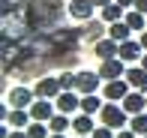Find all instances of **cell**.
I'll list each match as a JSON object with an SVG mask.
<instances>
[{"mask_svg":"<svg viewBox=\"0 0 147 138\" xmlns=\"http://www.w3.org/2000/svg\"><path fill=\"white\" fill-rule=\"evenodd\" d=\"M129 111L123 108L120 102H111L108 99V105H102V111H99V120L105 123V126H111V129H123V126H129Z\"/></svg>","mask_w":147,"mask_h":138,"instance_id":"obj_1","label":"cell"},{"mask_svg":"<svg viewBox=\"0 0 147 138\" xmlns=\"http://www.w3.org/2000/svg\"><path fill=\"white\" fill-rule=\"evenodd\" d=\"M99 75H102V81L123 78L126 75V60H123V57H108V60H102V63H99Z\"/></svg>","mask_w":147,"mask_h":138,"instance_id":"obj_2","label":"cell"},{"mask_svg":"<svg viewBox=\"0 0 147 138\" xmlns=\"http://www.w3.org/2000/svg\"><path fill=\"white\" fill-rule=\"evenodd\" d=\"M33 90H36V96H42V99H57V96L63 93V84H60V78H39V81L33 84Z\"/></svg>","mask_w":147,"mask_h":138,"instance_id":"obj_3","label":"cell"},{"mask_svg":"<svg viewBox=\"0 0 147 138\" xmlns=\"http://www.w3.org/2000/svg\"><path fill=\"white\" fill-rule=\"evenodd\" d=\"M33 102H36V90H30V87H12L9 90V105L12 108H30Z\"/></svg>","mask_w":147,"mask_h":138,"instance_id":"obj_4","label":"cell"},{"mask_svg":"<svg viewBox=\"0 0 147 138\" xmlns=\"http://www.w3.org/2000/svg\"><path fill=\"white\" fill-rule=\"evenodd\" d=\"M129 87H132V84L126 81V75H123V78H114V81L105 84V99H111V102H123L126 93H129Z\"/></svg>","mask_w":147,"mask_h":138,"instance_id":"obj_5","label":"cell"},{"mask_svg":"<svg viewBox=\"0 0 147 138\" xmlns=\"http://www.w3.org/2000/svg\"><path fill=\"white\" fill-rule=\"evenodd\" d=\"M57 111H63V114H72L75 108H81V93L78 90H63V93L54 99Z\"/></svg>","mask_w":147,"mask_h":138,"instance_id":"obj_6","label":"cell"},{"mask_svg":"<svg viewBox=\"0 0 147 138\" xmlns=\"http://www.w3.org/2000/svg\"><path fill=\"white\" fill-rule=\"evenodd\" d=\"M66 9H69V15L75 18V21H90V18H93V9H96V3H93V0H72Z\"/></svg>","mask_w":147,"mask_h":138,"instance_id":"obj_7","label":"cell"},{"mask_svg":"<svg viewBox=\"0 0 147 138\" xmlns=\"http://www.w3.org/2000/svg\"><path fill=\"white\" fill-rule=\"evenodd\" d=\"M54 99H42V96H36V102L30 105V114H33V120H42V123H48L51 117H54V108L57 105H51Z\"/></svg>","mask_w":147,"mask_h":138,"instance_id":"obj_8","label":"cell"},{"mask_svg":"<svg viewBox=\"0 0 147 138\" xmlns=\"http://www.w3.org/2000/svg\"><path fill=\"white\" fill-rule=\"evenodd\" d=\"M93 51H96V57H102V60H108V57H120V42L111 36L99 39V42H93Z\"/></svg>","mask_w":147,"mask_h":138,"instance_id":"obj_9","label":"cell"},{"mask_svg":"<svg viewBox=\"0 0 147 138\" xmlns=\"http://www.w3.org/2000/svg\"><path fill=\"white\" fill-rule=\"evenodd\" d=\"M120 57H123L126 63H135V60H141L144 57V45H141V39H126V42H120Z\"/></svg>","mask_w":147,"mask_h":138,"instance_id":"obj_10","label":"cell"},{"mask_svg":"<svg viewBox=\"0 0 147 138\" xmlns=\"http://www.w3.org/2000/svg\"><path fill=\"white\" fill-rule=\"evenodd\" d=\"M99 81H102V75L99 72H78V93H96V87H99Z\"/></svg>","mask_w":147,"mask_h":138,"instance_id":"obj_11","label":"cell"},{"mask_svg":"<svg viewBox=\"0 0 147 138\" xmlns=\"http://www.w3.org/2000/svg\"><path fill=\"white\" fill-rule=\"evenodd\" d=\"M6 123H9L12 129H27L33 123V114H30V108H12L9 117H6Z\"/></svg>","mask_w":147,"mask_h":138,"instance_id":"obj_12","label":"cell"},{"mask_svg":"<svg viewBox=\"0 0 147 138\" xmlns=\"http://www.w3.org/2000/svg\"><path fill=\"white\" fill-rule=\"evenodd\" d=\"M84 39H87V42L93 45V42H99V39H105L108 36V30H105V24L102 21H96V18H90V21H84Z\"/></svg>","mask_w":147,"mask_h":138,"instance_id":"obj_13","label":"cell"},{"mask_svg":"<svg viewBox=\"0 0 147 138\" xmlns=\"http://www.w3.org/2000/svg\"><path fill=\"white\" fill-rule=\"evenodd\" d=\"M126 81L132 84V90H144L147 93V69L138 63V66H132V69H126Z\"/></svg>","mask_w":147,"mask_h":138,"instance_id":"obj_14","label":"cell"},{"mask_svg":"<svg viewBox=\"0 0 147 138\" xmlns=\"http://www.w3.org/2000/svg\"><path fill=\"white\" fill-rule=\"evenodd\" d=\"M72 129H75L78 135H93V129H96V123H93V114H75L72 117Z\"/></svg>","mask_w":147,"mask_h":138,"instance_id":"obj_15","label":"cell"},{"mask_svg":"<svg viewBox=\"0 0 147 138\" xmlns=\"http://www.w3.org/2000/svg\"><path fill=\"white\" fill-rule=\"evenodd\" d=\"M129 33H135V30H132L126 21H111V24H108V36L117 39V42H126V39H129Z\"/></svg>","mask_w":147,"mask_h":138,"instance_id":"obj_16","label":"cell"},{"mask_svg":"<svg viewBox=\"0 0 147 138\" xmlns=\"http://www.w3.org/2000/svg\"><path fill=\"white\" fill-rule=\"evenodd\" d=\"M48 129L51 132H66V129H72V117L63 114V111H57V114L48 120Z\"/></svg>","mask_w":147,"mask_h":138,"instance_id":"obj_17","label":"cell"},{"mask_svg":"<svg viewBox=\"0 0 147 138\" xmlns=\"http://www.w3.org/2000/svg\"><path fill=\"white\" fill-rule=\"evenodd\" d=\"M123 21H126V24H129V27L138 33V30H144L147 15H144V12H138V9H126V18H123Z\"/></svg>","mask_w":147,"mask_h":138,"instance_id":"obj_18","label":"cell"},{"mask_svg":"<svg viewBox=\"0 0 147 138\" xmlns=\"http://www.w3.org/2000/svg\"><path fill=\"white\" fill-rule=\"evenodd\" d=\"M81 111H84V114H96V111H102V99H99L96 93H84L81 96Z\"/></svg>","mask_w":147,"mask_h":138,"instance_id":"obj_19","label":"cell"},{"mask_svg":"<svg viewBox=\"0 0 147 138\" xmlns=\"http://www.w3.org/2000/svg\"><path fill=\"white\" fill-rule=\"evenodd\" d=\"M123 6H120V3H108V6H105V9H102V21H120V15H123Z\"/></svg>","mask_w":147,"mask_h":138,"instance_id":"obj_20","label":"cell"},{"mask_svg":"<svg viewBox=\"0 0 147 138\" xmlns=\"http://www.w3.org/2000/svg\"><path fill=\"white\" fill-rule=\"evenodd\" d=\"M129 126L135 129L138 135H147V111H138V114L129 117Z\"/></svg>","mask_w":147,"mask_h":138,"instance_id":"obj_21","label":"cell"},{"mask_svg":"<svg viewBox=\"0 0 147 138\" xmlns=\"http://www.w3.org/2000/svg\"><path fill=\"white\" fill-rule=\"evenodd\" d=\"M27 135H30V138H48V135H51V129H48V123L33 120L30 126H27Z\"/></svg>","mask_w":147,"mask_h":138,"instance_id":"obj_22","label":"cell"},{"mask_svg":"<svg viewBox=\"0 0 147 138\" xmlns=\"http://www.w3.org/2000/svg\"><path fill=\"white\" fill-rule=\"evenodd\" d=\"M60 84H63V90H75V87H78V75L63 72V75H60Z\"/></svg>","mask_w":147,"mask_h":138,"instance_id":"obj_23","label":"cell"},{"mask_svg":"<svg viewBox=\"0 0 147 138\" xmlns=\"http://www.w3.org/2000/svg\"><path fill=\"white\" fill-rule=\"evenodd\" d=\"M90 138H117V129H111V126H105V123H102V129H93Z\"/></svg>","mask_w":147,"mask_h":138,"instance_id":"obj_24","label":"cell"},{"mask_svg":"<svg viewBox=\"0 0 147 138\" xmlns=\"http://www.w3.org/2000/svg\"><path fill=\"white\" fill-rule=\"evenodd\" d=\"M117 138H138V132L132 126H123V129H117Z\"/></svg>","mask_w":147,"mask_h":138,"instance_id":"obj_25","label":"cell"},{"mask_svg":"<svg viewBox=\"0 0 147 138\" xmlns=\"http://www.w3.org/2000/svg\"><path fill=\"white\" fill-rule=\"evenodd\" d=\"M6 138H30V135H27V129H12Z\"/></svg>","mask_w":147,"mask_h":138,"instance_id":"obj_26","label":"cell"},{"mask_svg":"<svg viewBox=\"0 0 147 138\" xmlns=\"http://www.w3.org/2000/svg\"><path fill=\"white\" fill-rule=\"evenodd\" d=\"M132 9H138V12H144V15H147V0H135V6H132Z\"/></svg>","mask_w":147,"mask_h":138,"instance_id":"obj_27","label":"cell"},{"mask_svg":"<svg viewBox=\"0 0 147 138\" xmlns=\"http://www.w3.org/2000/svg\"><path fill=\"white\" fill-rule=\"evenodd\" d=\"M114 3H120L123 9H132V6H135V0H114Z\"/></svg>","mask_w":147,"mask_h":138,"instance_id":"obj_28","label":"cell"},{"mask_svg":"<svg viewBox=\"0 0 147 138\" xmlns=\"http://www.w3.org/2000/svg\"><path fill=\"white\" fill-rule=\"evenodd\" d=\"M93 3H96V9H105V6H108V3H114V0H93Z\"/></svg>","mask_w":147,"mask_h":138,"instance_id":"obj_29","label":"cell"},{"mask_svg":"<svg viewBox=\"0 0 147 138\" xmlns=\"http://www.w3.org/2000/svg\"><path fill=\"white\" fill-rule=\"evenodd\" d=\"M141 45H144V51H147V30H141Z\"/></svg>","mask_w":147,"mask_h":138,"instance_id":"obj_30","label":"cell"},{"mask_svg":"<svg viewBox=\"0 0 147 138\" xmlns=\"http://www.w3.org/2000/svg\"><path fill=\"white\" fill-rule=\"evenodd\" d=\"M48 138H66V135H63V132H51Z\"/></svg>","mask_w":147,"mask_h":138,"instance_id":"obj_31","label":"cell"},{"mask_svg":"<svg viewBox=\"0 0 147 138\" xmlns=\"http://www.w3.org/2000/svg\"><path fill=\"white\" fill-rule=\"evenodd\" d=\"M138 63H141V66H144V69H147V54H144V57H141V60H138Z\"/></svg>","mask_w":147,"mask_h":138,"instance_id":"obj_32","label":"cell"},{"mask_svg":"<svg viewBox=\"0 0 147 138\" xmlns=\"http://www.w3.org/2000/svg\"><path fill=\"white\" fill-rule=\"evenodd\" d=\"M78 138H90V135H78Z\"/></svg>","mask_w":147,"mask_h":138,"instance_id":"obj_33","label":"cell"},{"mask_svg":"<svg viewBox=\"0 0 147 138\" xmlns=\"http://www.w3.org/2000/svg\"><path fill=\"white\" fill-rule=\"evenodd\" d=\"M138 138H147V135H138Z\"/></svg>","mask_w":147,"mask_h":138,"instance_id":"obj_34","label":"cell"}]
</instances>
